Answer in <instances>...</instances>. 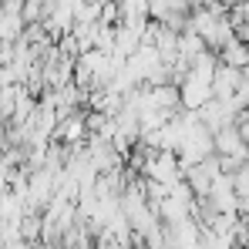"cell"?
Returning a JSON list of instances; mask_svg holds the SVG:
<instances>
[{"instance_id": "30bf717a", "label": "cell", "mask_w": 249, "mask_h": 249, "mask_svg": "<svg viewBox=\"0 0 249 249\" xmlns=\"http://www.w3.org/2000/svg\"><path fill=\"white\" fill-rule=\"evenodd\" d=\"M236 131L243 135V142L249 145V105H246V108H239V115H236Z\"/></svg>"}, {"instance_id": "9c48e42d", "label": "cell", "mask_w": 249, "mask_h": 249, "mask_svg": "<svg viewBox=\"0 0 249 249\" xmlns=\"http://www.w3.org/2000/svg\"><path fill=\"white\" fill-rule=\"evenodd\" d=\"M84 131H88V124H84L81 115H68V118L61 122V138H64V142H81Z\"/></svg>"}, {"instance_id": "5b68a950", "label": "cell", "mask_w": 249, "mask_h": 249, "mask_svg": "<svg viewBox=\"0 0 249 249\" xmlns=\"http://www.w3.org/2000/svg\"><path fill=\"white\" fill-rule=\"evenodd\" d=\"M206 202L215 209V212H239V196H236L232 175H219V178H215V185L209 189Z\"/></svg>"}, {"instance_id": "277c9868", "label": "cell", "mask_w": 249, "mask_h": 249, "mask_svg": "<svg viewBox=\"0 0 249 249\" xmlns=\"http://www.w3.org/2000/svg\"><path fill=\"white\" fill-rule=\"evenodd\" d=\"M178 98H182V108L185 111H199L209 98H212V81H206V78H199V74L189 71L178 81Z\"/></svg>"}, {"instance_id": "3957f363", "label": "cell", "mask_w": 249, "mask_h": 249, "mask_svg": "<svg viewBox=\"0 0 249 249\" xmlns=\"http://www.w3.org/2000/svg\"><path fill=\"white\" fill-rule=\"evenodd\" d=\"M222 175V168H219V159L215 155H209L206 162H199V165L185 168V185L192 189V196L196 199H206L209 189L215 185V178Z\"/></svg>"}, {"instance_id": "6da1fadb", "label": "cell", "mask_w": 249, "mask_h": 249, "mask_svg": "<svg viewBox=\"0 0 249 249\" xmlns=\"http://www.w3.org/2000/svg\"><path fill=\"white\" fill-rule=\"evenodd\" d=\"M142 178H152V182H162V185H175V182L185 178V172L178 165L175 152H155V148H148V159L142 165Z\"/></svg>"}, {"instance_id": "8fae6325", "label": "cell", "mask_w": 249, "mask_h": 249, "mask_svg": "<svg viewBox=\"0 0 249 249\" xmlns=\"http://www.w3.org/2000/svg\"><path fill=\"white\" fill-rule=\"evenodd\" d=\"M236 37L243 44H249V20H239V24H236Z\"/></svg>"}, {"instance_id": "52a82bcc", "label": "cell", "mask_w": 249, "mask_h": 249, "mask_svg": "<svg viewBox=\"0 0 249 249\" xmlns=\"http://www.w3.org/2000/svg\"><path fill=\"white\" fill-rule=\"evenodd\" d=\"M219 64L236 68V71H246L249 68V44H243L239 37H236L232 44H226V47L219 51Z\"/></svg>"}, {"instance_id": "ba28073f", "label": "cell", "mask_w": 249, "mask_h": 249, "mask_svg": "<svg viewBox=\"0 0 249 249\" xmlns=\"http://www.w3.org/2000/svg\"><path fill=\"white\" fill-rule=\"evenodd\" d=\"M118 3V14L124 20H145L148 17V0H115Z\"/></svg>"}, {"instance_id": "7a4b0ae2", "label": "cell", "mask_w": 249, "mask_h": 249, "mask_svg": "<svg viewBox=\"0 0 249 249\" xmlns=\"http://www.w3.org/2000/svg\"><path fill=\"white\" fill-rule=\"evenodd\" d=\"M212 152H215L219 159H232L236 165H246L249 162V145L243 142V135L236 131V124L212 131Z\"/></svg>"}, {"instance_id": "7c38bea8", "label": "cell", "mask_w": 249, "mask_h": 249, "mask_svg": "<svg viewBox=\"0 0 249 249\" xmlns=\"http://www.w3.org/2000/svg\"><path fill=\"white\" fill-rule=\"evenodd\" d=\"M98 249H105V246H98Z\"/></svg>"}, {"instance_id": "8992f818", "label": "cell", "mask_w": 249, "mask_h": 249, "mask_svg": "<svg viewBox=\"0 0 249 249\" xmlns=\"http://www.w3.org/2000/svg\"><path fill=\"white\" fill-rule=\"evenodd\" d=\"M239 84H243V71L219 64L215 74H212V98H236L239 94Z\"/></svg>"}]
</instances>
